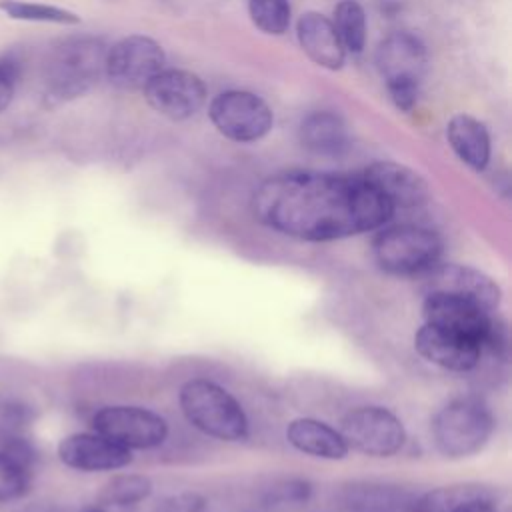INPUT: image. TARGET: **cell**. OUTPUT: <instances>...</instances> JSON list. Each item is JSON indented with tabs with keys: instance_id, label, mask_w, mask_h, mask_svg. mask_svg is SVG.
Here are the masks:
<instances>
[{
	"instance_id": "28",
	"label": "cell",
	"mask_w": 512,
	"mask_h": 512,
	"mask_svg": "<svg viewBox=\"0 0 512 512\" xmlns=\"http://www.w3.org/2000/svg\"><path fill=\"white\" fill-rule=\"evenodd\" d=\"M312 494V486L300 478H288L272 484L264 496V506L268 510H284L292 506L306 504Z\"/></svg>"
},
{
	"instance_id": "7",
	"label": "cell",
	"mask_w": 512,
	"mask_h": 512,
	"mask_svg": "<svg viewBox=\"0 0 512 512\" xmlns=\"http://www.w3.org/2000/svg\"><path fill=\"white\" fill-rule=\"evenodd\" d=\"M422 314L428 324L464 334L476 340L482 350H498L504 346V330L494 320L492 312L470 300L442 292H426Z\"/></svg>"
},
{
	"instance_id": "2",
	"label": "cell",
	"mask_w": 512,
	"mask_h": 512,
	"mask_svg": "<svg viewBox=\"0 0 512 512\" xmlns=\"http://www.w3.org/2000/svg\"><path fill=\"white\" fill-rule=\"evenodd\" d=\"M108 46L96 36H68L54 44L42 68V98L60 106L84 96L104 74Z\"/></svg>"
},
{
	"instance_id": "8",
	"label": "cell",
	"mask_w": 512,
	"mask_h": 512,
	"mask_svg": "<svg viewBox=\"0 0 512 512\" xmlns=\"http://www.w3.org/2000/svg\"><path fill=\"white\" fill-rule=\"evenodd\" d=\"M214 128L234 142L264 138L272 124V108L258 94L248 90H226L212 98L208 108Z\"/></svg>"
},
{
	"instance_id": "19",
	"label": "cell",
	"mask_w": 512,
	"mask_h": 512,
	"mask_svg": "<svg viewBox=\"0 0 512 512\" xmlns=\"http://www.w3.org/2000/svg\"><path fill=\"white\" fill-rule=\"evenodd\" d=\"M300 142L318 156H342L350 148V134L344 120L328 110L310 112L298 128Z\"/></svg>"
},
{
	"instance_id": "18",
	"label": "cell",
	"mask_w": 512,
	"mask_h": 512,
	"mask_svg": "<svg viewBox=\"0 0 512 512\" xmlns=\"http://www.w3.org/2000/svg\"><path fill=\"white\" fill-rule=\"evenodd\" d=\"M414 500L406 488L382 482H354L340 492L346 512H410Z\"/></svg>"
},
{
	"instance_id": "25",
	"label": "cell",
	"mask_w": 512,
	"mask_h": 512,
	"mask_svg": "<svg viewBox=\"0 0 512 512\" xmlns=\"http://www.w3.org/2000/svg\"><path fill=\"white\" fill-rule=\"evenodd\" d=\"M152 492V482L140 474H120L102 486L98 496L102 506H132L146 500Z\"/></svg>"
},
{
	"instance_id": "11",
	"label": "cell",
	"mask_w": 512,
	"mask_h": 512,
	"mask_svg": "<svg viewBox=\"0 0 512 512\" xmlns=\"http://www.w3.org/2000/svg\"><path fill=\"white\" fill-rule=\"evenodd\" d=\"M92 426L98 434L128 450L156 448L168 436L166 420L142 406H104L94 414Z\"/></svg>"
},
{
	"instance_id": "5",
	"label": "cell",
	"mask_w": 512,
	"mask_h": 512,
	"mask_svg": "<svg viewBox=\"0 0 512 512\" xmlns=\"http://www.w3.org/2000/svg\"><path fill=\"white\" fill-rule=\"evenodd\" d=\"M494 430L490 408L472 396L448 402L432 420V438L446 458H468L484 448Z\"/></svg>"
},
{
	"instance_id": "32",
	"label": "cell",
	"mask_w": 512,
	"mask_h": 512,
	"mask_svg": "<svg viewBox=\"0 0 512 512\" xmlns=\"http://www.w3.org/2000/svg\"><path fill=\"white\" fill-rule=\"evenodd\" d=\"M204 500L198 494H178L164 500L156 512H202Z\"/></svg>"
},
{
	"instance_id": "12",
	"label": "cell",
	"mask_w": 512,
	"mask_h": 512,
	"mask_svg": "<svg viewBox=\"0 0 512 512\" xmlns=\"http://www.w3.org/2000/svg\"><path fill=\"white\" fill-rule=\"evenodd\" d=\"M142 90L152 110L176 122L192 118L206 102L204 82L188 70H160Z\"/></svg>"
},
{
	"instance_id": "29",
	"label": "cell",
	"mask_w": 512,
	"mask_h": 512,
	"mask_svg": "<svg viewBox=\"0 0 512 512\" xmlns=\"http://www.w3.org/2000/svg\"><path fill=\"white\" fill-rule=\"evenodd\" d=\"M0 452H4L6 456H10L12 460L30 470L34 468L38 458L34 444L20 432H0Z\"/></svg>"
},
{
	"instance_id": "24",
	"label": "cell",
	"mask_w": 512,
	"mask_h": 512,
	"mask_svg": "<svg viewBox=\"0 0 512 512\" xmlns=\"http://www.w3.org/2000/svg\"><path fill=\"white\" fill-rule=\"evenodd\" d=\"M334 30L344 46L352 54H360L366 42V16L356 0H342L334 8Z\"/></svg>"
},
{
	"instance_id": "4",
	"label": "cell",
	"mask_w": 512,
	"mask_h": 512,
	"mask_svg": "<svg viewBox=\"0 0 512 512\" xmlns=\"http://www.w3.org/2000/svg\"><path fill=\"white\" fill-rule=\"evenodd\" d=\"M426 64V48L410 32H394L378 44L376 66L388 96L398 110L410 112L414 108L426 74Z\"/></svg>"
},
{
	"instance_id": "23",
	"label": "cell",
	"mask_w": 512,
	"mask_h": 512,
	"mask_svg": "<svg viewBox=\"0 0 512 512\" xmlns=\"http://www.w3.org/2000/svg\"><path fill=\"white\" fill-rule=\"evenodd\" d=\"M0 12L12 20L22 22H44V24H80V16L72 10L42 4V2H28V0H0Z\"/></svg>"
},
{
	"instance_id": "16",
	"label": "cell",
	"mask_w": 512,
	"mask_h": 512,
	"mask_svg": "<svg viewBox=\"0 0 512 512\" xmlns=\"http://www.w3.org/2000/svg\"><path fill=\"white\" fill-rule=\"evenodd\" d=\"M362 176L390 202L394 210L422 206L430 196L428 182L416 170L398 162H374Z\"/></svg>"
},
{
	"instance_id": "33",
	"label": "cell",
	"mask_w": 512,
	"mask_h": 512,
	"mask_svg": "<svg viewBox=\"0 0 512 512\" xmlns=\"http://www.w3.org/2000/svg\"><path fill=\"white\" fill-rule=\"evenodd\" d=\"M452 512H496V506H494V500H476V502L460 506Z\"/></svg>"
},
{
	"instance_id": "13",
	"label": "cell",
	"mask_w": 512,
	"mask_h": 512,
	"mask_svg": "<svg viewBox=\"0 0 512 512\" xmlns=\"http://www.w3.org/2000/svg\"><path fill=\"white\" fill-rule=\"evenodd\" d=\"M424 278V292H442L470 300L484 310L494 312L500 304L502 290L486 272L466 264H434L420 274Z\"/></svg>"
},
{
	"instance_id": "1",
	"label": "cell",
	"mask_w": 512,
	"mask_h": 512,
	"mask_svg": "<svg viewBox=\"0 0 512 512\" xmlns=\"http://www.w3.org/2000/svg\"><path fill=\"white\" fill-rule=\"evenodd\" d=\"M256 218L298 240L326 242L386 224L394 208L360 174L292 170L266 178L252 196Z\"/></svg>"
},
{
	"instance_id": "14",
	"label": "cell",
	"mask_w": 512,
	"mask_h": 512,
	"mask_svg": "<svg viewBox=\"0 0 512 512\" xmlns=\"http://www.w3.org/2000/svg\"><path fill=\"white\" fill-rule=\"evenodd\" d=\"M414 346L422 358L452 372L472 370L482 356V346L476 340L428 322L416 332Z\"/></svg>"
},
{
	"instance_id": "6",
	"label": "cell",
	"mask_w": 512,
	"mask_h": 512,
	"mask_svg": "<svg viewBox=\"0 0 512 512\" xmlns=\"http://www.w3.org/2000/svg\"><path fill=\"white\" fill-rule=\"evenodd\" d=\"M376 264L396 276H420L438 262L442 242L430 228L398 224L374 238Z\"/></svg>"
},
{
	"instance_id": "22",
	"label": "cell",
	"mask_w": 512,
	"mask_h": 512,
	"mask_svg": "<svg viewBox=\"0 0 512 512\" xmlns=\"http://www.w3.org/2000/svg\"><path fill=\"white\" fill-rule=\"evenodd\" d=\"M476 500H494L492 492L480 484L442 486L416 498L410 512H452Z\"/></svg>"
},
{
	"instance_id": "20",
	"label": "cell",
	"mask_w": 512,
	"mask_h": 512,
	"mask_svg": "<svg viewBox=\"0 0 512 512\" xmlns=\"http://www.w3.org/2000/svg\"><path fill=\"white\" fill-rule=\"evenodd\" d=\"M286 440L296 450L316 458L342 460L348 454V444L342 434L314 418L292 420L286 428Z\"/></svg>"
},
{
	"instance_id": "17",
	"label": "cell",
	"mask_w": 512,
	"mask_h": 512,
	"mask_svg": "<svg viewBox=\"0 0 512 512\" xmlns=\"http://www.w3.org/2000/svg\"><path fill=\"white\" fill-rule=\"evenodd\" d=\"M296 34L304 54L318 66L328 70H340L344 64V46L334 30L330 18L320 12H304L298 18Z\"/></svg>"
},
{
	"instance_id": "31",
	"label": "cell",
	"mask_w": 512,
	"mask_h": 512,
	"mask_svg": "<svg viewBox=\"0 0 512 512\" xmlns=\"http://www.w3.org/2000/svg\"><path fill=\"white\" fill-rule=\"evenodd\" d=\"M20 78V64L12 56H0V112L6 110L14 98Z\"/></svg>"
},
{
	"instance_id": "27",
	"label": "cell",
	"mask_w": 512,
	"mask_h": 512,
	"mask_svg": "<svg viewBox=\"0 0 512 512\" xmlns=\"http://www.w3.org/2000/svg\"><path fill=\"white\" fill-rule=\"evenodd\" d=\"M32 470L0 452V502L18 500L28 494Z\"/></svg>"
},
{
	"instance_id": "3",
	"label": "cell",
	"mask_w": 512,
	"mask_h": 512,
	"mask_svg": "<svg viewBox=\"0 0 512 512\" xmlns=\"http://www.w3.org/2000/svg\"><path fill=\"white\" fill-rule=\"evenodd\" d=\"M180 408L194 428L212 438L238 442L248 434V418L240 402L210 380H188L180 388Z\"/></svg>"
},
{
	"instance_id": "34",
	"label": "cell",
	"mask_w": 512,
	"mask_h": 512,
	"mask_svg": "<svg viewBox=\"0 0 512 512\" xmlns=\"http://www.w3.org/2000/svg\"><path fill=\"white\" fill-rule=\"evenodd\" d=\"M88 512H106L104 508H92V510H88Z\"/></svg>"
},
{
	"instance_id": "9",
	"label": "cell",
	"mask_w": 512,
	"mask_h": 512,
	"mask_svg": "<svg viewBox=\"0 0 512 512\" xmlns=\"http://www.w3.org/2000/svg\"><path fill=\"white\" fill-rule=\"evenodd\" d=\"M162 46L142 34H132L106 52L104 76L120 90H142L160 70H164Z\"/></svg>"
},
{
	"instance_id": "10",
	"label": "cell",
	"mask_w": 512,
	"mask_h": 512,
	"mask_svg": "<svg viewBox=\"0 0 512 512\" xmlns=\"http://www.w3.org/2000/svg\"><path fill=\"white\" fill-rule=\"evenodd\" d=\"M340 434L348 448L352 446L376 458L396 454L406 440L400 418L382 406H358L350 410L342 420Z\"/></svg>"
},
{
	"instance_id": "15",
	"label": "cell",
	"mask_w": 512,
	"mask_h": 512,
	"mask_svg": "<svg viewBox=\"0 0 512 512\" xmlns=\"http://www.w3.org/2000/svg\"><path fill=\"white\" fill-rule=\"evenodd\" d=\"M58 458L66 466L82 472L118 470L132 462L128 448L98 432H76L66 436L58 444Z\"/></svg>"
},
{
	"instance_id": "21",
	"label": "cell",
	"mask_w": 512,
	"mask_h": 512,
	"mask_svg": "<svg viewBox=\"0 0 512 512\" xmlns=\"http://www.w3.org/2000/svg\"><path fill=\"white\" fill-rule=\"evenodd\" d=\"M446 138L454 154L472 170L482 172L490 160V136L486 126L470 114H456L446 124Z\"/></svg>"
},
{
	"instance_id": "30",
	"label": "cell",
	"mask_w": 512,
	"mask_h": 512,
	"mask_svg": "<svg viewBox=\"0 0 512 512\" xmlns=\"http://www.w3.org/2000/svg\"><path fill=\"white\" fill-rule=\"evenodd\" d=\"M36 418L32 406L16 400L0 404V432H20Z\"/></svg>"
},
{
	"instance_id": "26",
	"label": "cell",
	"mask_w": 512,
	"mask_h": 512,
	"mask_svg": "<svg viewBox=\"0 0 512 512\" xmlns=\"http://www.w3.org/2000/svg\"><path fill=\"white\" fill-rule=\"evenodd\" d=\"M248 12L258 30L280 36L290 26L288 0H248Z\"/></svg>"
}]
</instances>
